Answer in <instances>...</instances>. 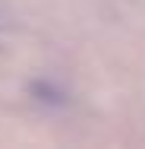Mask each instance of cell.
Wrapping results in <instances>:
<instances>
[{"instance_id":"cell-1","label":"cell","mask_w":145,"mask_h":149,"mask_svg":"<svg viewBox=\"0 0 145 149\" xmlns=\"http://www.w3.org/2000/svg\"><path fill=\"white\" fill-rule=\"evenodd\" d=\"M32 95H38L41 102H51V105H63V92H57L51 83H32Z\"/></svg>"},{"instance_id":"cell-2","label":"cell","mask_w":145,"mask_h":149,"mask_svg":"<svg viewBox=\"0 0 145 149\" xmlns=\"http://www.w3.org/2000/svg\"><path fill=\"white\" fill-rule=\"evenodd\" d=\"M0 19H3V16H0ZM0 26H3V22H0Z\"/></svg>"}]
</instances>
